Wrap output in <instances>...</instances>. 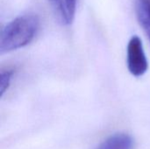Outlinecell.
<instances>
[{
  "label": "cell",
  "mask_w": 150,
  "mask_h": 149,
  "mask_svg": "<svg viewBox=\"0 0 150 149\" xmlns=\"http://www.w3.org/2000/svg\"><path fill=\"white\" fill-rule=\"evenodd\" d=\"M136 13L141 25L150 40V0H139L136 4Z\"/></svg>",
  "instance_id": "cell-5"
},
{
  "label": "cell",
  "mask_w": 150,
  "mask_h": 149,
  "mask_svg": "<svg viewBox=\"0 0 150 149\" xmlns=\"http://www.w3.org/2000/svg\"><path fill=\"white\" fill-rule=\"evenodd\" d=\"M40 27L37 15L25 14L8 23L0 35V54H4L30 44Z\"/></svg>",
  "instance_id": "cell-1"
},
{
  "label": "cell",
  "mask_w": 150,
  "mask_h": 149,
  "mask_svg": "<svg viewBox=\"0 0 150 149\" xmlns=\"http://www.w3.org/2000/svg\"><path fill=\"white\" fill-rule=\"evenodd\" d=\"M134 141L127 133H116L100 143L95 149H133Z\"/></svg>",
  "instance_id": "cell-4"
},
{
  "label": "cell",
  "mask_w": 150,
  "mask_h": 149,
  "mask_svg": "<svg viewBox=\"0 0 150 149\" xmlns=\"http://www.w3.org/2000/svg\"><path fill=\"white\" fill-rule=\"evenodd\" d=\"M127 64L129 72L136 77L143 76L149 69V61L144 52L142 41L137 35L133 36L128 42Z\"/></svg>",
  "instance_id": "cell-2"
},
{
  "label": "cell",
  "mask_w": 150,
  "mask_h": 149,
  "mask_svg": "<svg viewBox=\"0 0 150 149\" xmlns=\"http://www.w3.org/2000/svg\"><path fill=\"white\" fill-rule=\"evenodd\" d=\"M13 70L12 69H6V70H2L0 73V94L1 97L4 94V92L8 90L12 76H13Z\"/></svg>",
  "instance_id": "cell-6"
},
{
  "label": "cell",
  "mask_w": 150,
  "mask_h": 149,
  "mask_svg": "<svg viewBox=\"0 0 150 149\" xmlns=\"http://www.w3.org/2000/svg\"><path fill=\"white\" fill-rule=\"evenodd\" d=\"M59 20L63 25H70L76 10V0H48Z\"/></svg>",
  "instance_id": "cell-3"
}]
</instances>
